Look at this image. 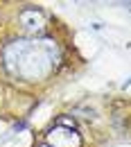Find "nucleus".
<instances>
[]
</instances>
